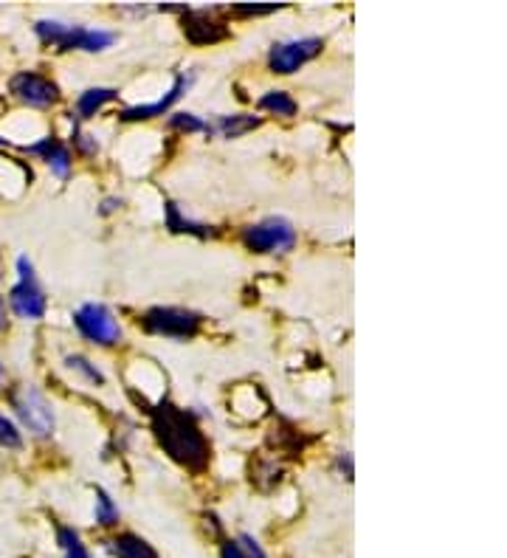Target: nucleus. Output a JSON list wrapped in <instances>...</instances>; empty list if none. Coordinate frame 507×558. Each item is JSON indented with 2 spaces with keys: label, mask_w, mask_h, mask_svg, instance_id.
I'll return each mask as SVG.
<instances>
[{
  "label": "nucleus",
  "mask_w": 507,
  "mask_h": 558,
  "mask_svg": "<svg viewBox=\"0 0 507 558\" xmlns=\"http://www.w3.org/2000/svg\"><path fill=\"white\" fill-rule=\"evenodd\" d=\"M153 432H156L161 449L176 463L186 465L190 471H203L209 465V442L186 409L172 407L169 401L158 403L153 409Z\"/></svg>",
  "instance_id": "f257e3e1"
},
{
  "label": "nucleus",
  "mask_w": 507,
  "mask_h": 558,
  "mask_svg": "<svg viewBox=\"0 0 507 558\" xmlns=\"http://www.w3.org/2000/svg\"><path fill=\"white\" fill-rule=\"evenodd\" d=\"M37 35L43 43L60 48H85V51H101L113 43V32L105 28H85V26H68L60 21H40L37 23Z\"/></svg>",
  "instance_id": "f03ea898"
},
{
  "label": "nucleus",
  "mask_w": 507,
  "mask_h": 558,
  "mask_svg": "<svg viewBox=\"0 0 507 558\" xmlns=\"http://www.w3.org/2000/svg\"><path fill=\"white\" fill-rule=\"evenodd\" d=\"M293 240H297V232H293V226L285 218L259 220L257 226H249L243 232V243L257 254L288 252Z\"/></svg>",
  "instance_id": "7ed1b4c3"
},
{
  "label": "nucleus",
  "mask_w": 507,
  "mask_h": 558,
  "mask_svg": "<svg viewBox=\"0 0 507 558\" xmlns=\"http://www.w3.org/2000/svg\"><path fill=\"white\" fill-rule=\"evenodd\" d=\"M12 403L14 409H17L21 421L26 423L34 435L48 437L51 432H55V412H51V403L43 398L40 389H34L26 384V387H21L17 392H14Z\"/></svg>",
  "instance_id": "20e7f679"
},
{
  "label": "nucleus",
  "mask_w": 507,
  "mask_h": 558,
  "mask_svg": "<svg viewBox=\"0 0 507 558\" xmlns=\"http://www.w3.org/2000/svg\"><path fill=\"white\" fill-rule=\"evenodd\" d=\"M17 271H21V282L12 288V296H9L14 314L23 316V319H43L46 316V293L34 279V268L28 257L17 259Z\"/></svg>",
  "instance_id": "39448f33"
},
{
  "label": "nucleus",
  "mask_w": 507,
  "mask_h": 558,
  "mask_svg": "<svg viewBox=\"0 0 507 558\" xmlns=\"http://www.w3.org/2000/svg\"><path fill=\"white\" fill-rule=\"evenodd\" d=\"M144 327H147L149 333L190 339L201 327V316L186 311V307H153V311L144 314Z\"/></svg>",
  "instance_id": "423d86ee"
},
{
  "label": "nucleus",
  "mask_w": 507,
  "mask_h": 558,
  "mask_svg": "<svg viewBox=\"0 0 507 558\" xmlns=\"http://www.w3.org/2000/svg\"><path fill=\"white\" fill-rule=\"evenodd\" d=\"M76 327H80V333L85 339L96 341V344H116V341L122 339V327L119 322L113 319L108 307L99 305V302H88V305H82L74 316Z\"/></svg>",
  "instance_id": "0eeeda50"
},
{
  "label": "nucleus",
  "mask_w": 507,
  "mask_h": 558,
  "mask_svg": "<svg viewBox=\"0 0 507 558\" xmlns=\"http://www.w3.org/2000/svg\"><path fill=\"white\" fill-rule=\"evenodd\" d=\"M322 48L325 43L318 40V37H302V40H288V43H277V46L270 48V69L277 71V74H293L304 65V62H311L313 57L322 54Z\"/></svg>",
  "instance_id": "6e6552de"
},
{
  "label": "nucleus",
  "mask_w": 507,
  "mask_h": 558,
  "mask_svg": "<svg viewBox=\"0 0 507 558\" xmlns=\"http://www.w3.org/2000/svg\"><path fill=\"white\" fill-rule=\"evenodd\" d=\"M9 88H12V94L17 96L21 102L34 105V108H46V105L57 102V96H60L55 82L46 80V76L40 74H34V71L14 74L12 82H9Z\"/></svg>",
  "instance_id": "1a4fd4ad"
},
{
  "label": "nucleus",
  "mask_w": 507,
  "mask_h": 558,
  "mask_svg": "<svg viewBox=\"0 0 507 558\" xmlns=\"http://www.w3.org/2000/svg\"><path fill=\"white\" fill-rule=\"evenodd\" d=\"M183 35L190 37L192 43H197V46H206V43L224 40L229 32L209 12H186L183 14Z\"/></svg>",
  "instance_id": "9d476101"
},
{
  "label": "nucleus",
  "mask_w": 507,
  "mask_h": 558,
  "mask_svg": "<svg viewBox=\"0 0 507 558\" xmlns=\"http://www.w3.org/2000/svg\"><path fill=\"white\" fill-rule=\"evenodd\" d=\"M190 82H192V76H186V74H181L176 80V85H172V90H169L167 96H161V99H158V102H153V105H135V108H128L122 113V119L124 122H138V119H153V117H161V113H167L169 108H172V105L178 102V99H181V94L186 88H190Z\"/></svg>",
  "instance_id": "9b49d317"
},
{
  "label": "nucleus",
  "mask_w": 507,
  "mask_h": 558,
  "mask_svg": "<svg viewBox=\"0 0 507 558\" xmlns=\"http://www.w3.org/2000/svg\"><path fill=\"white\" fill-rule=\"evenodd\" d=\"M32 153H40V156H46L48 167H51V172L60 178L68 175V170H71V153H68V147L62 142H57L55 136L43 138L40 144H34V147H28Z\"/></svg>",
  "instance_id": "f8f14e48"
},
{
  "label": "nucleus",
  "mask_w": 507,
  "mask_h": 558,
  "mask_svg": "<svg viewBox=\"0 0 507 558\" xmlns=\"http://www.w3.org/2000/svg\"><path fill=\"white\" fill-rule=\"evenodd\" d=\"M259 122H263V119L245 117V113H234V117H217L215 122L206 124V133H217V136H224V138H237V136H243V133H249V130L259 128Z\"/></svg>",
  "instance_id": "ddd939ff"
},
{
  "label": "nucleus",
  "mask_w": 507,
  "mask_h": 558,
  "mask_svg": "<svg viewBox=\"0 0 507 558\" xmlns=\"http://www.w3.org/2000/svg\"><path fill=\"white\" fill-rule=\"evenodd\" d=\"M110 550L119 558H158V553L144 542V538L133 536V533H122L108 542Z\"/></svg>",
  "instance_id": "4468645a"
},
{
  "label": "nucleus",
  "mask_w": 507,
  "mask_h": 558,
  "mask_svg": "<svg viewBox=\"0 0 507 558\" xmlns=\"http://www.w3.org/2000/svg\"><path fill=\"white\" fill-rule=\"evenodd\" d=\"M167 226L172 229V232H190V234H197V238H206V234H209V226L183 218L181 209H178V204L167 206Z\"/></svg>",
  "instance_id": "2eb2a0df"
},
{
  "label": "nucleus",
  "mask_w": 507,
  "mask_h": 558,
  "mask_svg": "<svg viewBox=\"0 0 507 558\" xmlns=\"http://www.w3.org/2000/svg\"><path fill=\"white\" fill-rule=\"evenodd\" d=\"M110 99H116L113 88H90L80 96L76 110H80L82 117H94L96 110H99L105 102H110Z\"/></svg>",
  "instance_id": "dca6fc26"
},
{
  "label": "nucleus",
  "mask_w": 507,
  "mask_h": 558,
  "mask_svg": "<svg viewBox=\"0 0 507 558\" xmlns=\"http://www.w3.org/2000/svg\"><path fill=\"white\" fill-rule=\"evenodd\" d=\"M259 108L277 113V117H293L297 113V102L285 90H268V94L259 99Z\"/></svg>",
  "instance_id": "f3484780"
},
{
  "label": "nucleus",
  "mask_w": 507,
  "mask_h": 558,
  "mask_svg": "<svg viewBox=\"0 0 507 558\" xmlns=\"http://www.w3.org/2000/svg\"><path fill=\"white\" fill-rule=\"evenodd\" d=\"M57 536H60V547L65 558H90L88 547L82 545L80 533L74 527H57Z\"/></svg>",
  "instance_id": "a211bd4d"
},
{
  "label": "nucleus",
  "mask_w": 507,
  "mask_h": 558,
  "mask_svg": "<svg viewBox=\"0 0 507 558\" xmlns=\"http://www.w3.org/2000/svg\"><path fill=\"white\" fill-rule=\"evenodd\" d=\"M96 522L105 524V527L119 522V508H116L113 499H110L101 488H96Z\"/></svg>",
  "instance_id": "6ab92c4d"
},
{
  "label": "nucleus",
  "mask_w": 507,
  "mask_h": 558,
  "mask_svg": "<svg viewBox=\"0 0 507 558\" xmlns=\"http://www.w3.org/2000/svg\"><path fill=\"white\" fill-rule=\"evenodd\" d=\"M0 446H9V449H21L23 446L21 432L7 415H0Z\"/></svg>",
  "instance_id": "aec40b11"
},
{
  "label": "nucleus",
  "mask_w": 507,
  "mask_h": 558,
  "mask_svg": "<svg viewBox=\"0 0 507 558\" xmlns=\"http://www.w3.org/2000/svg\"><path fill=\"white\" fill-rule=\"evenodd\" d=\"M68 367H71V369H80V373H85V375H88V381H94V384L105 381V375H101L96 367H90V361H88V359H82V355H71V359H68Z\"/></svg>",
  "instance_id": "412c9836"
},
{
  "label": "nucleus",
  "mask_w": 507,
  "mask_h": 558,
  "mask_svg": "<svg viewBox=\"0 0 507 558\" xmlns=\"http://www.w3.org/2000/svg\"><path fill=\"white\" fill-rule=\"evenodd\" d=\"M169 122H172V128L186 130V133H197V130H206V122H201L195 113H176V117L169 119Z\"/></svg>",
  "instance_id": "4be33fe9"
},
{
  "label": "nucleus",
  "mask_w": 507,
  "mask_h": 558,
  "mask_svg": "<svg viewBox=\"0 0 507 558\" xmlns=\"http://www.w3.org/2000/svg\"><path fill=\"white\" fill-rule=\"evenodd\" d=\"M279 9V3H265V7H254V3H237V12L243 14H263V12H274Z\"/></svg>",
  "instance_id": "5701e85b"
},
{
  "label": "nucleus",
  "mask_w": 507,
  "mask_h": 558,
  "mask_svg": "<svg viewBox=\"0 0 507 558\" xmlns=\"http://www.w3.org/2000/svg\"><path fill=\"white\" fill-rule=\"evenodd\" d=\"M243 545H245V550H249V558H265L263 547H259L251 536H243Z\"/></svg>",
  "instance_id": "b1692460"
},
{
  "label": "nucleus",
  "mask_w": 507,
  "mask_h": 558,
  "mask_svg": "<svg viewBox=\"0 0 507 558\" xmlns=\"http://www.w3.org/2000/svg\"><path fill=\"white\" fill-rule=\"evenodd\" d=\"M224 558H249L243 550H240V545H234V542H226L224 545Z\"/></svg>",
  "instance_id": "393cba45"
},
{
  "label": "nucleus",
  "mask_w": 507,
  "mask_h": 558,
  "mask_svg": "<svg viewBox=\"0 0 507 558\" xmlns=\"http://www.w3.org/2000/svg\"><path fill=\"white\" fill-rule=\"evenodd\" d=\"M7 327V307H3V300H0V330Z\"/></svg>",
  "instance_id": "a878e982"
},
{
  "label": "nucleus",
  "mask_w": 507,
  "mask_h": 558,
  "mask_svg": "<svg viewBox=\"0 0 507 558\" xmlns=\"http://www.w3.org/2000/svg\"><path fill=\"white\" fill-rule=\"evenodd\" d=\"M0 378H3V364H0Z\"/></svg>",
  "instance_id": "bb28decb"
},
{
  "label": "nucleus",
  "mask_w": 507,
  "mask_h": 558,
  "mask_svg": "<svg viewBox=\"0 0 507 558\" xmlns=\"http://www.w3.org/2000/svg\"><path fill=\"white\" fill-rule=\"evenodd\" d=\"M0 144H3V138H0Z\"/></svg>",
  "instance_id": "cd10ccee"
}]
</instances>
